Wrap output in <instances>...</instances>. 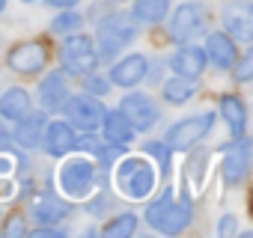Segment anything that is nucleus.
Masks as SVG:
<instances>
[{
  "label": "nucleus",
  "mask_w": 253,
  "mask_h": 238,
  "mask_svg": "<svg viewBox=\"0 0 253 238\" xmlns=\"http://www.w3.org/2000/svg\"><path fill=\"white\" fill-rule=\"evenodd\" d=\"M146 69H149V60L143 54H128V57H122V60H116L110 66L107 80L113 86H122V89H134L137 83H143Z\"/></svg>",
  "instance_id": "ddd939ff"
},
{
  "label": "nucleus",
  "mask_w": 253,
  "mask_h": 238,
  "mask_svg": "<svg viewBox=\"0 0 253 238\" xmlns=\"http://www.w3.org/2000/svg\"><path fill=\"white\" fill-rule=\"evenodd\" d=\"M119 110L125 113V119L131 122V128H134V131H149V128L158 122V116H161V110H158L155 98H152V95H146V92H128V95L122 98Z\"/></svg>",
  "instance_id": "9b49d317"
},
{
  "label": "nucleus",
  "mask_w": 253,
  "mask_h": 238,
  "mask_svg": "<svg viewBox=\"0 0 253 238\" xmlns=\"http://www.w3.org/2000/svg\"><path fill=\"white\" fill-rule=\"evenodd\" d=\"M0 152H12V131L3 125V119H0Z\"/></svg>",
  "instance_id": "72a5a7b5"
},
{
  "label": "nucleus",
  "mask_w": 253,
  "mask_h": 238,
  "mask_svg": "<svg viewBox=\"0 0 253 238\" xmlns=\"http://www.w3.org/2000/svg\"><path fill=\"white\" fill-rule=\"evenodd\" d=\"M217 107H220V116H223V122L229 125V131H232L235 137L247 131V107H244L241 95H232V92H226V95H220Z\"/></svg>",
  "instance_id": "4be33fe9"
},
{
  "label": "nucleus",
  "mask_w": 253,
  "mask_h": 238,
  "mask_svg": "<svg viewBox=\"0 0 253 238\" xmlns=\"http://www.w3.org/2000/svg\"><path fill=\"white\" fill-rule=\"evenodd\" d=\"M110 3H125V0H110Z\"/></svg>",
  "instance_id": "4c0bfd02"
},
{
  "label": "nucleus",
  "mask_w": 253,
  "mask_h": 238,
  "mask_svg": "<svg viewBox=\"0 0 253 238\" xmlns=\"http://www.w3.org/2000/svg\"><path fill=\"white\" fill-rule=\"evenodd\" d=\"M9 173H12V158L0 155V176H9Z\"/></svg>",
  "instance_id": "c9c22d12"
},
{
  "label": "nucleus",
  "mask_w": 253,
  "mask_h": 238,
  "mask_svg": "<svg viewBox=\"0 0 253 238\" xmlns=\"http://www.w3.org/2000/svg\"><path fill=\"white\" fill-rule=\"evenodd\" d=\"M229 69H232L235 83H247V80L253 78V54H250V51H244L241 57H235V63H232Z\"/></svg>",
  "instance_id": "cd10ccee"
},
{
  "label": "nucleus",
  "mask_w": 253,
  "mask_h": 238,
  "mask_svg": "<svg viewBox=\"0 0 253 238\" xmlns=\"http://www.w3.org/2000/svg\"><path fill=\"white\" fill-rule=\"evenodd\" d=\"M45 125H48V116H45L42 110H36V113H33V110H30V113H24L21 119H15L12 143H15V146H21V149H27V152L39 149Z\"/></svg>",
  "instance_id": "4468645a"
},
{
  "label": "nucleus",
  "mask_w": 253,
  "mask_h": 238,
  "mask_svg": "<svg viewBox=\"0 0 253 238\" xmlns=\"http://www.w3.org/2000/svg\"><path fill=\"white\" fill-rule=\"evenodd\" d=\"M220 18L226 27V36H232L235 42H250L253 39V6L250 0H226L220 6Z\"/></svg>",
  "instance_id": "9d476101"
},
{
  "label": "nucleus",
  "mask_w": 253,
  "mask_h": 238,
  "mask_svg": "<svg viewBox=\"0 0 253 238\" xmlns=\"http://www.w3.org/2000/svg\"><path fill=\"white\" fill-rule=\"evenodd\" d=\"M0 235H3V232H0Z\"/></svg>",
  "instance_id": "ea45409f"
},
{
  "label": "nucleus",
  "mask_w": 253,
  "mask_h": 238,
  "mask_svg": "<svg viewBox=\"0 0 253 238\" xmlns=\"http://www.w3.org/2000/svg\"><path fill=\"white\" fill-rule=\"evenodd\" d=\"M48 6H54V9H75L81 0H45Z\"/></svg>",
  "instance_id": "f704fd0d"
},
{
  "label": "nucleus",
  "mask_w": 253,
  "mask_h": 238,
  "mask_svg": "<svg viewBox=\"0 0 253 238\" xmlns=\"http://www.w3.org/2000/svg\"><path fill=\"white\" fill-rule=\"evenodd\" d=\"M95 182H98V173H95V161L92 158H69L57 170V191L66 199H86V197H92Z\"/></svg>",
  "instance_id": "7ed1b4c3"
},
{
  "label": "nucleus",
  "mask_w": 253,
  "mask_h": 238,
  "mask_svg": "<svg viewBox=\"0 0 253 238\" xmlns=\"http://www.w3.org/2000/svg\"><path fill=\"white\" fill-rule=\"evenodd\" d=\"M6 9V0H0V12H3Z\"/></svg>",
  "instance_id": "e433bc0d"
},
{
  "label": "nucleus",
  "mask_w": 253,
  "mask_h": 238,
  "mask_svg": "<svg viewBox=\"0 0 253 238\" xmlns=\"http://www.w3.org/2000/svg\"><path fill=\"white\" fill-rule=\"evenodd\" d=\"M206 63H209L206 60V51L200 45H188V42H185V48H179L170 57V69L176 75H182V78H191V80H197L206 72Z\"/></svg>",
  "instance_id": "f3484780"
},
{
  "label": "nucleus",
  "mask_w": 253,
  "mask_h": 238,
  "mask_svg": "<svg viewBox=\"0 0 253 238\" xmlns=\"http://www.w3.org/2000/svg\"><path fill=\"white\" fill-rule=\"evenodd\" d=\"M21 3H30V0H21Z\"/></svg>",
  "instance_id": "58836bf2"
},
{
  "label": "nucleus",
  "mask_w": 253,
  "mask_h": 238,
  "mask_svg": "<svg viewBox=\"0 0 253 238\" xmlns=\"http://www.w3.org/2000/svg\"><path fill=\"white\" fill-rule=\"evenodd\" d=\"M6 66L18 75H39L48 66V45L45 42H21L6 54Z\"/></svg>",
  "instance_id": "f8f14e48"
},
{
  "label": "nucleus",
  "mask_w": 253,
  "mask_h": 238,
  "mask_svg": "<svg viewBox=\"0 0 253 238\" xmlns=\"http://www.w3.org/2000/svg\"><path fill=\"white\" fill-rule=\"evenodd\" d=\"M220 152H223V182L229 188L244 185V179L250 173V140L244 134H238L235 140L220 146Z\"/></svg>",
  "instance_id": "1a4fd4ad"
},
{
  "label": "nucleus",
  "mask_w": 253,
  "mask_h": 238,
  "mask_svg": "<svg viewBox=\"0 0 253 238\" xmlns=\"http://www.w3.org/2000/svg\"><path fill=\"white\" fill-rule=\"evenodd\" d=\"M84 24V15L75 12V9H60V15L51 21V33L57 36H69V33H78Z\"/></svg>",
  "instance_id": "a878e982"
},
{
  "label": "nucleus",
  "mask_w": 253,
  "mask_h": 238,
  "mask_svg": "<svg viewBox=\"0 0 253 238\" xmlns=\"http://www.w3.org/2000/svg\"><path fill=\"white\" fill-rule=\"evenodd\" d=\"M191 220H194L191 197L182 194V199H176L173 188H164L161 197L146 205V223L152 229H158L161 235H179L182 229L191 226Z\"/></svg>",
  "instance_id": "f03ea898"
},
{
  "label": "nucleus",
  "mask_w": 253,
  "mask_h": 238,
  "mask_svg": "<svg viewBox=\"0 0 253 238\" xmlns=\"http://www.w3.org/2000/svg\"><path fill=\"white\" fill-rule=\"evenodd\" d=\"M27 235H33V238H63L66 232L63 229H57V226H36L33 232H27Z\"/></svg>",
  "instance_id": "2f4dec72"
},
{
  "label": "nucleus",
  "mask_w": 253,
  "mask_h": 238,
  "mask_svg": "<svg viewBox=\"0 0 253 238\" xmlns=\"http://www.w3.org/2000/svg\"><path fill=\"white\" fill-rule=\"evenodd\" d=\"M143 152L155 158V164L161 167V176H170V164H173V149H170V146H167L164 140H149V143L143 146Z\"/></svg>",
  "instance_id": "bb28decb"
},
{
  "label": "nucleus",
  "mask_w": 253,
  "mask_h": 238,
  "mask_svg": "<svg viewBox=\"0 0 253 238\" xmlns=\"http://www.w3.org/2000/svg\"><path fill=\"white\" fill-rule=\"evenodd\" d=\"M116 188L125 199H146L155 191V170L146 158H122L116 164Z\"/></svg>",
  "instance_id": "20e7f679"
},
{
  "label": "nucleus",
  "mask_w": 253,
  "mask_h": 238,
  "mask_svg": "<svg viewBox=\"0 0 253 238\" xmlns=\"http://www.w3.org/2000/svg\"><path fill=\"white\" fill-rule=\"evenodd\" d=\"M235 226H238V223H235V217H232V214H223V217L217 220V235H232V232H235Z\"/></svg>",
  "instance_id": "473e14b6"
},
{
  "label": "nucleus",
  "mask_w": 253,
  "mask_h": 238,
  "mask_svg": "<svg viewBox=\"0 0 253 238\" xmlns=\"http://www.w3.org/2000/svg\"><path fill=\"white\" fill-rule=\"evenodd\" d=\"M206 60L209 63H214L217 69H229L232 63H235V57H238V48H235V39L232 36H226V33H209V39H206Z\"/></svg>",
  "instance_id": "aec40b11"
},
{
  "label": "nucleus",
  "mask_w": 253,
  "mask_h": 238,
  "mask_svg": "<svg viewBox=\"0 0 253 238\" xmlns=\"http://www.w3.org/2000/svg\"><path fill=\"white\" fill-rule=\"evenodd\" d=\"M134 232H137V214H131V211H122L101 226V235H107V238H128Z\"/></svg>",
  "instance_id": "393cba45"
},
{
  "label": "nucleus",
  "mask_w": 253,
  "mask_h": 238,
  "mask_svg": "<svg viewBox=\"0 0 253 238\" xmlns=\"http://www.w3.org/2000/svg\"><path fill=\"white\" fill-rule=\"evenodd\" d=\"M63 110H66V122L72 128H81V131H95L98 122H101V113H104L101 101L95 95H89V92L69 95L66 104H63Z\"/></svg>",
  "instance_id": "6e6552de"
},
{
  "label": "nucleus",
  "mask_w": 253,
  "mask_h": 238,
  "mask_svg": "<svg viewBox=\"0 0 253 238\" xmlns=\"http://www.w3.org/2000/svg\"><path fill=\"white\" fill-rule=\"evenodd\" d=\"M30 110H33V98H30V92L24 86H9L3 95H0V119L15 122V119H21Z\"/></svg>",
  "instance_id": "412c9836"
},
{
  "label": "nucleus",
  "mask_w": 253,
  "mask_h": 238,
  "mask_svg": "<svg viewBox=\"0 0 253 238\" xmlns=\"http://www.w3.org/2000/svg\"><path fill=\"white\" fill-rule=\"evenodd\" d=\"M137 39V21L128 15V12H110L104 18H98L95 24V54H98V63H110L116 60L125 48Z\"/></svg>",
  "instance_id": "f257e3e1"
},
{
  "label": "nucleus",
  "mask_w": 253,
  "mask_h": 238,
  "mask_svg": "<svg viewBox=\"0 0 253 238\" xmlns=\"http://www.w3.org/2000/svg\"><path fill=\"white\" fill-rule=\"evenodd\" d=\"M75 128L69 125V122H48L45 125V131H42V149L51 155V158H63V155H69L72 149H75Z\"/></svg>",
  "instance_id": "dca6fc26"
},
{
  "label": "nucleus",
  "mask_w": 253,
  "mask_h": 238,
  "mask_svg": "<svg viewBox=\"0 0 253 238\" xmlns=\"http://www.w3.org/2000/svg\"><path fill=\"white\" fill-rule=\"evenodd\" d=\"M66 98H69V83H66L63 72H48L39 80V104H42V110H51V113L63 110Z\"/></svg>",
  "instance_id": "6ab92c4d"
},
{
  "label": "nucleus",
  "mask_w": 253,
  "mask_h": 238,
  "mask_svg": "<svg viewBox=\"0 0 253 238\" xmlns=\"http://www.w3.org/2000/svg\"><path fill=\"white\" fill-rule=\"evenodd\" d=\"M69 214V205L63 202L60 194H39L33 202H30V217L36 220V226H57L63 217Z\"/></svg>",
  "instance_id": "2eb2a0df"
},
{
  "label": "nucleus",
  "mask_w": 253,
  "mask_h": 238,
  "mask_svg": "<svg viewBox=\"0 0 253 238\" xmlns=\"http://www.w3.org/2000/svg\"><path fill=\"white\" fill-rule=\"evenodd\" d=\"M167 12H170V0H134L128 15L140 24H161Z\"/></svg>",
  "instance_id": "5701e85b"
},
{
  "label": "nucleus",
  "mask_w": 253,
  "mask_h": 238,
  "mask_svg": "<svg viewBox=\"0 0 253 238\" xmlns=\"http://www.w3.org/2000/svg\"><path fill=\"white\" fill-rule=\"evenodd\" d=\"M107 202H110V194H107V191H101L95 199H89V197H86V208H89V214H95V217H101V214H104Z\"/></svg>",
  "instance_id": "7c9ffc66"
},
{
  "label": "nucleus",
  "mask_w": 253,
  "mask_h": 238,
  "mask_svg": "<svg viewBox=\"0 0 253 238\" xmlns=\"http://www.w3.org/2000/svg\"><path fill=\"white\" fill-rule=\"evenodd\" d=\"M98 128H101V137L107 143H116V146H128L134 140V128H131L128 119H125L122 110H104Z\"/></svg>",
  "instance_id": "a211bd4d"
},
{
  "label": "nucleus",
  "mask_w": 253,
  "mask_h": 238,
  "mask_svg": "<svg viewBox=\"0 0 253 238\" xmlns=\"http://www.w3.org/2000/svg\"><path fill=\"white\" fill-rule=\"evenodd\" d=\"M206 30H209V9L203 3H194V0L191 3H182L170 18V36L179 45L200 39Z\"/></svg>",
  "instance_id": "0eeeda50"
},
{
  "label": "nucleus",
  "mask_w": 253,
  "mask_h": 238,
  "mask_svg": "<svg viewBox=\"0 0 253 238\" xmlns=\"http://www.w3.org/2000/svg\"><path fill=\"white\" fill-rule=\"evenodd\" d=\"M60 66L66 75H75V78H84L89 72H95L98 66V54H95V42L84 33H69L63 36V45H60Z\"/></svg>",
  "instance_id": "39448f33"
},
{
  "label": "nucleus",
  "mask_w": 253,
  "mask_h": 238,
  "mask_svg": "<svg viewBox=\"0 0 253 238\" xmlns=\"http://www.w3.org/2000/svg\"><path fill=\"white\" fill-rule=\"evenodd\" d=\"M214 128V113H194L182 122L170 125L167 134H164V143L173 149V152H188L194 149L200 140H206V134Z\"/></svg>",
  "instance_id": "423d86ee"
},
{
  "label": "nucleus",
  "mask_w": 253,
  "mask_h": 238,
  "mask_svg": "<svg viewBox=\"0 0 253 238\" xmlns=\"http://www.w3.org/2000/svg\"><path fill=\"white\" fill-rule=\"evenodd\" d=\"M84 86H86V92H89V95H95V98H101V95H107V92H110V80H107V78H101V75H95V72L84 75Z\"/></svg>",
  "instance_id": "c85d7f7f"
},
{
  "label": "nucleus",
  "mask_w": 253,
  "mask_h": 238,
  "mask_svg": "<svg viewBox=\"0 0 253 238\" xmlns=\"http://www.w3.org/2000/svg\"><path fill=\"white\" fill-rule=\"evenodd\" d=\"M194 92H197V83L191 78H182V75H173L161 86V95H164L167 104H185V101L194 98Z\"/></svg>",
  "instance_id": "b1692460"
},
{
  "label": "nucleus",
  "mask_w": 253,
  "mask_h": 238,
  "mask_svg": "<svg viewBox=\"0 0 253 238\" xmlns=\"http://www.w3.org/2000/svg\"><path fill=\"white\" fill-rule=\"evenodd\" d=\"M0 232H3V235H27L30 229H27V220H24L21 214H12V217L6 220V226L0 229Z\"/></svg>",
  "instance_id": "c756f323"
}]
</instances>
